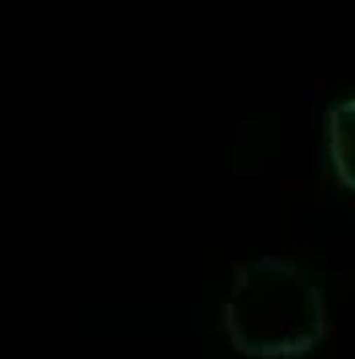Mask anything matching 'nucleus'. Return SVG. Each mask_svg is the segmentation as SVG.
Returning a JSON list of instances; mask_svg holds the SVG:
<instances>
[{
    "mask_svg": "<svg viewBox=\"0 0 355 359\" xmlns=\"http://www.w3.org/2000/svg\"><path fill=\"white\" fill-rule=\"evenodd\" d=\"M323 292L288 259H252L236 271L224 299V332L232 347L255 359H292L323 339Z\"/></svg>",
    "mask_w": 355,
    "mask_h": 359,
    "instance_id": "1",
    "label": "nucleus"
},
{
    "mask_svg": "<svg viewBox=\"0 0 355 359\" xmlns=\"http://www.w3.org/2000/svg\"><path fill=\"white\" fill-rule=\"evenodd\" d=\"M328 152L340 184L355 188V96L331 108L328 116Z\"/></svg>",
    "mask_w": 355,
    "mask_h": 359,
    "instance_id": "2",
    "label": "nucleus"
}]
</instances>
